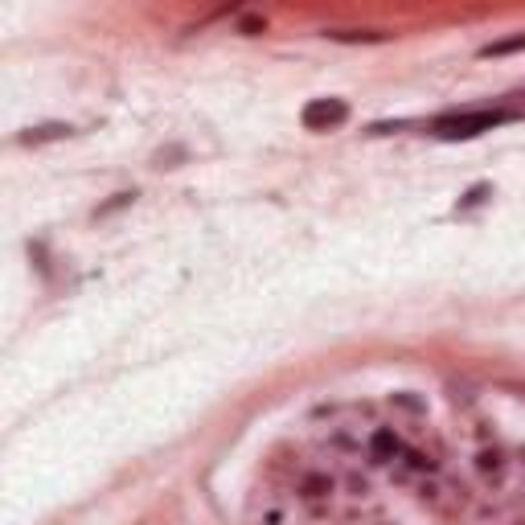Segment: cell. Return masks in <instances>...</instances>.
Masks as SVG:
<instances>
[{
  "mask_svg": "<svg viewBox=\"0 0 525 525\" xmlns=\"http://www.w3.org/2000/svg\"><path fill=\"white\" fill-rule=\"evenodd\" d=\"M394 456H402L398 435H394L390 427H377L374 435H369V459H374V464H390Z\"/></svg>",
  "mask_w": 525,
  "mask_h": 525,
  "instance_id": "3957f363",
  "label": "cell"
},
{
  "mask_svg": "<svg viewBox=\"0 0 525 525\" xmlns=\"http://www.w3.org/2000/svg\"><path fill=\"white\" fill-rule=\"evenodd\" d=\"M517 49H525V33L509 37V41H492V46H484L480 49V58H501V53H517Z\"/></svg>",
  "mask_w": 525,
  "mask_h": 525,
  "instance_id": "8992f818",
  "label": "cell"
},
{
  "mask_svg": "<svg viewBox=\"0 0 525 525\" xmlns=\"http://www.w3.org/2000/svg\"><path fill=\"white\" fill-rule=\"evenodd\" d=\"M332 41H382L386 33H353V29H337V33H328Z\"/></svg>",
  "mask_w": 525,
  "mask_h": 525,
  "instance_id": "52a82bcc",
  "label": "cell"
},
{
  "mask_svg": "<svg viewBox=\"0 0 525 525\" xmlns=\"http://www.w3.org/2000/svg\"><path fill=\"white\" fill-rule=\"evenodd\" d=\"M476 468L484 476H492V480H501V476H505V456H501L496 447H492V452H480V456H476Z\"/></svg>",
  "mask_w": 525,
  "mask_h": 525,
  "instance_id": "5b68a950",
  "label": "cell"
},
{
  "mask_svg": "<svg viewBox=\"0 0 525 525\" xmlns=\"http://www.w3.org/2000/svg\"><path fill=\"white\" fill-rule=\"evenodd\" d=\"M513 119L509 111H464V115H447L435 123V136L439 140H472L480 131H492L496 123Z\"/></svg>",
  "mask_w": 525,
  "mask_h": 525,
  "instance_id": "6da1fadb",
  "label": "cell"
},
{
  "mask_svg": "<svg viewBox=\"0 0 525 525\" xmlns=\"http://www.w3.org/2000/svg\"><path fill=\"white\" fill-rule=\"evenodd\" d=\"M484 197H489V185H472V189H468V197L459 201V210H472V205H480Z\"/></svg>",
  "mask_w": 525,
  "mask_h": 525,
  "instance_id": "30bf717a",
  "label": "cell"
},
{
  "mask_svg": "<svg viewBox=\"0 0 525 525\" xmlns=\"http://www.w3.org/2000/svg\"><path fill=\"white\" fill-rule=\"evenodd\" d=\"M407 468L410 472H435V459H427V456H419V452H407Z\"/></svg>",
  "mask_w": 525,
  "mask_h": 525,
  "instance_id": "9c48e42d",
  "label": "cell"
},
{
  "mask_svg": "<svg viewBox=\"0 0 525 525\" xmlns=\"http://www.w3.org/2000/svg\"><path fill=\"white\" fill-rule=\"evenodd\" d=\"M325 492H332V480H325V476H312L308 484H304V496H308V501L325 496Z\"/></svg>",
  "mask_w": 525,
  "mask_h": 525,
  "instance_id": "ba28073f",
  "label": "cell"
},
{
  "mask_svg": "<svg viewBox=\"0 0 525 525\" xmlns=\"http://www.w3.org/2000/svg\"><path fill=\"white\" fill-rule=\"evenodd\" d=\"M300 119H304L308 131H328V128H337V123L349 119V107H345L341 98H312Z\"/></svg>",
  "mask_w": 525,
  "mask_h": 525,
  "instance_id": "7a4b0ae2",
  "label": "cell"
},
{
  "mask_svg": "<svg viewBox=\"0 0 525 525\" xmlns=\"http://www.w3.org/2000/svg\"><path fill=\"white\" fill-rule=\"evenodd\" d=\"M62 136H70L66 123H41V128L25 131V136H21V144H49V140H62Z\"/></svg>",
  "mask_w": 525,
  "mask_h": 525,
  "instance_id": "277c9868",
  "label": "cell"
}]
</instances>
